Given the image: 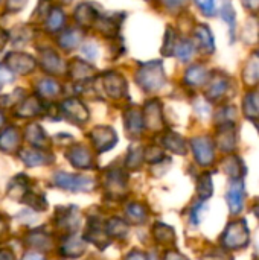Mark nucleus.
I'll return each mask as SVG.
<instances>
[{"label": "nucleus", "instance_id": "nucleus-1", "mask_svg": "<svg viewBox=\"0 0 259 260\" xmlns=\"http://www.w3.org/2000/svg\"><path fill=\"white\" fill-rule=\"evenodd\" d=\"M223 247L227 250H241L249 244V227L244 221H234L223 235Z\"/></svg>", "mask_w": 259, "mask_h": 260}, {"label": "nucleus", "instance_id": "nucleus-2", "mask_svg": "<svg viewBox=\"0 0 259 260\" xmlns=\"http://www.w3.org/2000/svg\"><path fill=\"white\" fill-rule=\"evenodd\" d=\"M142 85H145L147 90H156L163 84V70H162V64L159 62H151L147 66L145 70H142L140 76H139Z\"/></svg>", "mask_w": 259, "mask_h": 260}, {"label": "nucleus", "instance_id": "nucleus-3", "mask_svg": "<svg viewBox=\"0 0 259 260\" xmlns=\"http://www.w3.org/2000/svg\"><path fill=\"white\" fill-rule=\"evenodd\" d=\"M194 154L198 160L200 165H211L215 158V151H214V143L208 137H198L192 142Z\"/></svg>", "mask_w": 259, "mask_h": 260}, {"label": "nucleus", "instance_id": "nucleus-4", "mask_svg": "<svg viewBox=\"0 0 259 260\" xmlns=\"http://www.w3.org/2000/svg\"><path fill=\"white\" fill-rule=\"evenodd\" d=\"M194 35H195L197 46L203 53L211 55L215 52V40H214V35H212V30L209 29V26L198 24L194 30Z\"/></svg>", "mask_w": 259, "mask_h": 260}, {"label": "nucleus", "instance_id": "nucleus-5", "mask_svg": "<svg viewBox=\"0 0 259 260\" xmlns=\"http://www.w3.org/2000/svg\"><path fill=\"white\" fill-rule=\"evenodd\" d=\"M229 78L224 73H214L208 87V98L212 101H220L229 90Z\"/></svg>", "mask_w": 259, "mask_h": 260}, {"label": "nucleus", "instance_id": "nucleus-6", "mask_svg": "<svg viewBox=\"0 0 259 260\" xmlns=\"http://www.w3.org/2000/svg\"><path fill=\"white\" fill-rule=\"evenodd\" d=\"M243 82L247 87L259 85V52H255L249 56L243 67Z\"/></svg>", "mask_w": 259, "mask_h": 260}, {"label": "nucleus", "instance_id": "nucleus-7", "mask_svg": "<svg viewBox=\"0 0 259 260\" xmlns=\"http://www.w3.org/2000/svg\"><path fill=\"white\" fill-rule=\"evenodd\" d=\"M227 204H229V209L234 215L240 213L243 210V206H244V187H243V183L240 180L234 181L227 190Z\"/></svg>", "mask_w": 259, "mask_h": 260}, {"label": "nucleus", "instance_id": "nucleus-8", "mask_svg": "<svg viewBox=\"0 0 259 260\" xmlns=\"http://www.w3.org/2000/svg\"><path fill=\"white\" fill-rule=\"evenodd\" d=\"M218 143L223 151H232L237 145V129L232 123H224L218 131Z\"/></svg>", "mask_w": 259, "mask_h": 260}, {"label": "nucleus", "instance_id": "nucleus-9", "mask_svg": "<svg viewBox=\"0 0 259 260\" xmlns=\"http://www.w3.org/2000/svg\"><path fill=\"white\" fill-rule=\"evenodd\" d=\"M208 78H209V73L202 64H195L189 67L185 75V81L188 82V85H192V87L203 85L208 81Z\"/></svg>", "mask_w": 259, "mask_h": 260}, {"label": "nucleus", "instance_id": "nucleus-10", "mask_svg": "<svg viewBox=\"0 0 259 260\" xmlns=\"http://www.w3.org/2000/svg\"><path fill=\"white\" fill-rule=\"evenodd\" d=\"M243 111L244 116L252 120L259 119V91H250L246 94L243 101Z\"/></svg>", "mask_w": 259, "mask_h": 260}, {"label": "nucleus", "instance_id": "nucleus-11", "mask_svg": "<svg viewBox=\"0 0 259 260\" xmlns=\"http://www.w3.org/2000/svg\"><path fill=\"white\" fill-rule=\"evenodd\" d=\"M174 47H176V55L180 61H189L195 50L192 41H189V40H180Z\"/></svg>", "mask_w": 259, "mask_h": 260}, {"label": "nucleus", "instance_id": "nucleus-12", "mask_svg": "<svg viewBox=\"0 0 259 260\" xmlns=\"http://www.w3.org/2000/svg\"><path fill=\"white\" fill-rule=\"evenodd\" d=\"M243 40L247 44H255L259 41V21L258 20H252L247 21V24L243 29Z\"/></svg>", "mask_w": 259, "mask_h": 260}, {"label": "nucleus", "instance_id": "nucleus-13", "mask_svg": "<svg viewBox=\"0 0 259 260\" xmlns=\"http://www.w3.org/2000/svg\"><path fill=\"white\" fill-rule=\"evenodd\" d=\"M221 17L223 20L229 24L231 27V34L234 37V32H235V27H237V14H235V9L231 3V0H226L221 6Z\"/></svg>", "mask_w": 259, "mask_h": 260}, {"label": "nucleus", "instance_id": "nucleus-14", "mask_svg": "<svg viewBox=\"0 0 259 260\" xmlns=\"http://www.w3.org/2000/svg\"><path fill=\"white\" fill-rule=\"evenodd\" d=\"M194 3L197 5L202 14L208 17L215 15V0H194Z\"/></svg>", "mask_w": 259, "mask_h": 260}, {"label": "nucleus", "instance_id": "nucleus-15", "mask_svg": "<svg viewBox=\"0 0 259 260\" xmlns=\"http://www.w3.org/2000/svg\"><path fill=\"white\" fill-rule=\"evenodd\" d=\"M63 21H64V14L60 9H53L50 12V17H49V26H50V29H58Z\"/></svg>", "mask_w": 259, "mask_h": 260}, {"label": "nucleus", "instance_id": "nucleus-16", "mask_svg": "<svg viewBox=\"0 0 259 260\" xmlns=\"http://www.w3.org/2000/svg\"><path fill=\"white\" fill-rule=\"evenodd\" d=\"M200 195L203 198H208L212 195V180L211 177L206 174V177L202 178V183H200Z\"/></svg>", "mask_w": 259, "mask_h": 260}, {"label": "nucleus", "instance_id": "nucleus-17", "mask_svg": "<svg viewBox=\"0 0 259 260\" xmlns=\"http://www.w3.org/2000/svg\"><path fill=\"white\" fill-rule=\"evenodd\" d=\"M244 8L250 12H259V0H241Z\"/></svg>", "mask_w": 259, "mask_h": 260}, {"label": "nucleus", "instance_id": "nucleus-18", "mask_svg": "<svg viewBox=\"0 0 259 260\" xmlns=\"http://www.w3.org/2000/svg\"><path fill=\"white\" fill-rule=\"evenodd\" d=\"M165 2V5L169 8V9H177V8H180V6H183V3L186 2V0H163Z\"/></svg>", "mask_w": 259, "mask_h": 260}, {"label": "nucleus", "instance_id": "nucleus-19", "mask_svg": "<svg viewBox=\"0 0 259 260\" xmlns=\"http://www.w3.org/2000/svg\"><path fill=\"white\" fill-rule=\"evenodd\" d=\"M11 79H12L11 73H9L8 70H5V69H0V81H2V82H8V81H11Z\"/></svg>", "mask_w": 259, "mask_h": 260}, {"label": "nucleus", "instance_id": "nucleus-20", "mask_svg": "<svg viewBox=\"0 0 259 260\" xmlns=\"http://www.w3.org/2000/svg\"><path fill=\"white\" fill-rule=\"evenodd\" d=\"M253 213L256 215V218L259 219V200L255 203V204H253Z\"/></svg>", "mask_w": 259, "mask_h": 260}, {"label": "nucleus", "instance_id": "nucleus-21", "mask_svg": "<svg viewBox=\"0 0 259 260\" xmlns=\"http://www.w3.org/2000/svg\"><path fill=\"white\" fill-rule=\"evenodd\" d=\"M255 122V126H256V129L259 131V119H256V120H253Z\"/></svg>", "mask_w": 259, "mask_h": 260}]
</instances>
